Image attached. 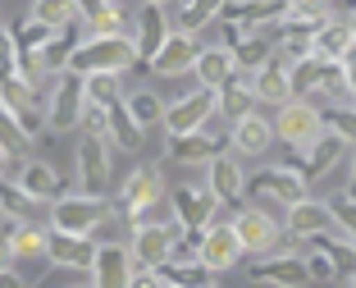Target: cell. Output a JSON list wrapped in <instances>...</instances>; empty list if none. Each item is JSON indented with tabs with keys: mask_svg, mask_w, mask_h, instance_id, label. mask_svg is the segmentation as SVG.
I'll use <instances>...</instances> for the list:
<instances>
[{
	"mask_svg": "<svg viewBox=\"0 0 356 288\" xmlns=\"http://www.w3.org/2000/svg\"><path fill=\"white\" fill-rule=\"evenodd\" d=\"M302 197H311V183H306L293 165H265V170L247 174V202L270 211V215H279V220H283V211L297 206Z\"/></svg>",
	"mask_w": 356,
	"mask_h": 288,
	"instance_id": "obj_1",
	"label": "cell"
},
{
	"mask_svg": "<svg viewBox=\"0 0 356 288\" xmlns=\"http://www.w3.org/2000/svg\"><path fill=\"white\" fill-rule=\"evenodd\" d=\"M137 64V51H133V37H83V42L69 51L64 69L78 78L87 74H124Z\"/></svg>",
	"mask_w": 356,
	"mask_h": 288,
	"instance_id": "obj_2",
	"label": "cell"
},
{
	"mask_svg": "<svg viewBox=\"0 0 356 288\" xmlns=\"http://www.w3.org/2000/svg\"><path fill=\"white\" fill-rule=\"evenodd\" d=\"M274 142H283L288 151H306L320 133H325V110L311 106V101H283L279 110H274Z\"/></svg>",
	"mask_w": 356,
	"mask_h": 288,
	"instance_id": "obj_3",
	"label": "cell"
},
{
	"mask_svg": "<svg viewBox=\"0 0 356 288\" xmlns=\"http://www.w3.org/2000/svg\"><path fill=\"white\" fill-rule=\"evenodd\" d=\"M233 234H238V243H242V252L247 256H265V252H279L283 247V220L279 215H270V211H261V206H252V202H242L238 211H233ZM297 247V243H293Z\"/></svg>",
	"mask_w": 356,
	"mask_h": 288,
	"instance_id": "obj_4",
	"label": "cell"
},
{
	"mask_svg": "<svg viewBox=\"0 0 356 288\" xmlns=\"http://www.w3.org/2000/svg\"><path fill=\"white\" fill-rule=\"evenodd\" d=\"M247 279L261 288H311V275H306L297 247H279V252L256 256L252 266H247Z\"/></svg>",
	"mask_w": 356,
	"mask_h": 288,
	"instance_id": "obj_5",
	"label": "cell"
},
{
	"mask_svg": "<svg viewBox=\"0 0 356 288\" xmlns=\"http://www.w3.org/2000/svg\"><path fill=\"white\" fill-rule=\"evenodd\" d=\"M165 197H169V192H165V179H160L156 165H137V170L119 183L115 206H119V215H128L133 224H142V220H147V211L156 202H165Z\"/></svg>",
	"mask_w": 356,
	"mask_h": 288,
	"instance_id": "obj_6",
	"label": "cell"
},
{
	"mask_svg": "<svg viewBox=\"0 0 356 288\" xmlns=\"http://www.w3.org/2000/svg\"><path fill=\"white\" fill-rule=\"evenodd\" d=\"M105 220H110V202H105V197H92V192H78V197H55L51 224L60 229V234H83V238H92Z\"/></svg>",
	"mask_w": 356,
	"mask_h": 288,
	"instance_id": "obj_7",
	"label": "cell"
},
{
	"mask_svg": "<svg viewBox=\"0 0 356 288\" xmlns=\"http://www.w3.org/2000/svg\"><path fill=\"white\" fill-rule=\"evenodd\" d=\"M169 206H174V220L183 229H206V224H215L224 215V206L215 202V192L206 183H178L169 192Z\"/></svg>",
	"mask_w": 356,
	"mask_h": 288,
	"instance_id": "obj_8",
	"label": "cell"
},
{
	"mask_svg": "<svg viewBox=\"0 0 356 288\" xmlns=\"http://www.w3.org/2000/svg\"><path fill=\"white\" fill-rule=\"evenodd\" d=\"M206 188L215 192V202L224 211H238L247 202V170H242V160L233 151H220L215 160H206Z\"/></svg>",
	"mask_w": 356,
	"mask_h": 288,
	"instance_id": "obj_9",
	"label": "cell"
},
{
	"mask_svg": "<svg viewBox=\"0 0 356 288\" xmlns=\"http://www.w3.org/2000/svg\"><path fill=\"white\" fill-rule=\"evenodd\" d=\"M210 119H215V92H210V87H197V92L169 101L165 115H160V124H165L169 138H178V133H197V128H206Z\"/></svg>",
	"mask_w": 356,
	"mask_h": 288,
	"instance_id": "obj_10",
	"label": "cell"
},
{
	"mask_svg": "<svg viewBox=\"0 0 356 288\" xmlns=\"http://www.w3.org/2000/svg\"><path fill=\"white\" fill-rule=\"evenodd\" d=\"M242 256H247V252H242V243H238V234H233L229 220H215V224H206V229H201V252H197V261L210 270V275L233 270Z\"/></svg>",
	"mask_w": 356,
	"mask_h": 288,
	"instance_id": "obj_11",
	"label": "cell"
},
{
	"mask_svg": "<svg viewBox=\"0 0 356 288\" xmlns=\"http://www.w3.org/2000/svg\"><path fill=\"white\" fill-rule=\"evenodd\" d=\"M220 151H229V128L215 133V119H210L206 128H197V133L169 138V156H174L178 165H201V170H206V160H215Z\"/></svg>",
	"mask_w": 356,
	"mask_h": 288,
	"instance_id": "obj_12",
	"label": "cell"
},
{
	"mask_svg": "<svg viewBox=\"0 0 356 288\" xmlns=\"http://www.w3.org/2000/svg\"><path fill=\"white\" fill-rule=\"evenodd\" d=\"M178 229H183L178 220H169V224H133V243H128L133 266H142V270L165 266L169 261V243H174Z\"/></svg>",
	"mask_w": 356,
	"mask_h": 288,
	"instance_id": "obj_13",
	"label": "cell"
},
{
	"mask_svg": "<svg viewBox=\"0 0 356 288\" xmlns=\"http://www.w3.org/2000/svg\"><path fill=\"white\" fill-rule=\"evenodd\" d=\"M270 147H274V124L261 110H252V115H242L229 124V151L238 160H261V156H270Z\"/></svg>",
	"mask_w": 356,
	"mask_h": 288,
	"instance_id": "obj_14",
	"label": "cell"
},
{
	"mask_svg": "<svg viewBox=\"0 0 356 288\" xmlns=\"http://www.w3.org/2000/svg\"><path fill=\"white\" fill-rule=\"evenodd\" d=\"M334 211L329 202H315V197H302L297 206L283 211V234L293 238V243H306V238H320V234H334Z\"/></svg>",
	"mask_w": 356,
	"mask_h": 288,
	"instance_id": "obj_15",
	"label": "cell"
},
{
	"mask_svg": "<svg viewBox=\"0 0 356 288\" xmlns=\"http://www.w3.org/2000/svg\"><path fill=\"white\" fill-rule=\"evenodd\" d=\"M83 110H87V96H83V78L64 69L55 78V92H51V106H46V124L51 128H78L83 124Z\"/></svg>",
	"mask_w": 356,
	"mask_h": 288,
	"instance_id": "obj_16",
	"label": "cell"
},
{
	"mask_svg": "<svg viewBox=\"0 0 356 288\" xmlns=\"http://www.w3.org/2000/svg\"><path fill=\"white\" fill-rule=\"evenodd\" d=\"M78 179H83V188L92 192V197H105V192H110L115 170H110V142H105L101 133H87L83 147H78Z\"/></svg>",
	"mask_w": 356,
	"mask_h": 288,
	"instance_id": "obj_17",
	"label": "cell"
},
{
	"mask_svg": "<svg viewBox=\"0 0 356 288\" xmlns=\"http://www.w3.org/2000/svg\"><path fill=\"white\" fill-rule=\"evenodd\" d=\"M197 37L192 32H169L165 42H160V51L147 60V69L156 78H183V74H192V60H197Z\"/></svg>",
	"mask_w": 356,
	"mask_h": 288,
	"instance_id": "obj_18",
	"label": "cell"
},
{
	"mask_svg": "<svg viewBox=\"0 0 356 288\" xmlns=\"http://www.w3.org/2000/svg\"><path fill=\"white\" fill-rule=\"evenodd\" d=\"M133 256H128L124 243H101L92 256V288H128V275H133Z\"/></svg>",
	"mask_w": 356,
	"mask_h": 288,
	"instance_id": "obj_19",
	"label": "cell"
},
{
	"mask_svg": "<svg viewBox=\"0 0 356 288\" xmlns=\"http://www.w3.org/2000/svg\"><path fill=\"white\" fill-rule=\"evenodd\" d=\"M169 32H174V28H169L165 10H160L156 0H147L142 14H137V23H133V32H128V37H133V51H137V64H147L151 55L160 51V42H165Z\"/></svg>",
	"mask_w": 356,
	"mask_h": 288,
	"instance_id": "obj_20",
	"label": "cell"
},
{
	"mask_svg": "<svg viewBox=\"0 0 356 288\" xmlns=\"http://www.w3.org/2000/svg\"><path fill=\"white\" fill-rule=\"evenodd\" d=\"M256 110V96H252V78L242 74H233V78H224L220 87H215V119L220 124H233V119H242V115H252Z\"/></svg>",
	"mask_w": 356,
	"mask_h": 288,
	"instance_id": "obj_21",
	"label": "cell"
},
{
	"mask_svg": "<svg viewBox=\"0 0 356 288\" xmlns=\"http://www.w3.org/2000/svg\"><path fill=\"white\" fill-rule=\"evenodd\" d=\"M252 96H256V106H274L279 110L283 101H293V83H288V64L279 60H265L261 69H252Z\"/></svg>",
	"mask_w": 356,
	"mask_h": 288,
	"instance_id": "obj_22",
	"label": "cell"
},
{
	"mask_svg": "<svg viewBox=\"0 0 356 288\" xmlns=\"http://www.w3.org/2000/svg\"><path fill=\"white\" fill-rule=\"evenodd\" d=\"M352 32H347V19L343 14H329V19H320V28L311 32V55L315 60H329V64H338L347 51H352Z\"/></svg>",
	"mask_w": 356,
	"mask_h": 288,
	"instance_id": "obj_23",
	"label": "cell"
},
{
	"mask_svg": "<svg viewBox=\"0 0 356 288\" xmlns=\"http://www.w3.org/2000/svg\"><path fill=\"white\" fill-rule=\"evenodd\" d=\"M46 256H51L55 266H69V270H92V256H96V243L83 234H60L51 229L46 238Z\"/></svg>",
	"mask_w": 356,
	"mask_h": 288,
	"instance_id": "obj_24",
	"label": "cell"
},
{
	"mask_svg": "<svg viewBox=\"0 0 356 288\" xmlns=\"http://www.w3.org/2000/svg\"><path fill=\"white\" fill-rule=\"evenodd\" d=\"M192 74H197V83H201V87H210V92H215L224 78L238 74V64H233V51H229V46H201L197 60H192Z\"/></svg>",
	"mask_w": 356,
	"mask_h": 288,
	"instance_id": "obj_25",
	"label": "cell"
},
{
	"mask_svg": "<svg viewBox=\"0 0 356 288\" xmlns=\"http://www.w3.org/2000/svg\"><path fill=\"white\" fill-rule=\"evenodd\" d=\"M229 51H233V64H238L242 74H252V69H261L265 60H274V28L247 32V37H238Z\"/></svg>",
	"mask_w": 356,
	"mask_h": 288,
	"instance_id": "obj_26",
	"label": "cell"
},
{
	"mask_svg": "<svg viewBox=\"0 0 356 288\" xmlns=\"http://www.w3.org/2000/svg\"><path fill=\"white\" fill-rule=\"evenodd\" d=\"M306 247H320V252L329 256V266H334L338 279H352L356 275V243L347 234H320V238H306Z\"/></svg>",
	"mask_w": 356,
	"mask_h": 288,
	"instance_id": "obj_27",
	"label": "cell"
},
{
	"mask_svg": "<svg viewBox=\"0 0 356 288\" xmlns=\"http://www.w3.org/2000/svg\"><path fill=\"white\" fill-rule=\"evenodd\" d=\"M105 142H110V147H124V151H137V147H142V128L128 119L124 96H119L115 106H105Z\"/></svg>",
	"mask_w": 356,
	"mask_h": 288,
	"instance_id": "obj_28",
	"label": "cell"
},
{
	"mask_svg": "<svg viewBox=\"0 0 356 288\" xmlns=\"http://www.w3.org/2000/svg\"><path fill=\"white\" fill-rule=\"evenodd\" d=\"M19 192L28 197V202H55L60 197V174L51 170V165H23V174H19Z\"/></svg>",
	"mask_w": 356,
	"mask_h": 288,
	"instance_id": "obj_29",
	"label": "cell"
},
{
	"mask_svg": "<svg viewBox=\"0 0 356 288\" xmlns=\"http://www.w3.org/2000/svg\"><path fill=\"white\" fill-rule=\"evenodd\" d=\"M156 275L165 279V284H178V288H206V284H215V275H210L201 261H165V266H156Z\"/></svg>",
	"mask_w": 356,
	"mask_h": 288,
	"instance_id": "obj_30",
	"label": "cell"
},
{
	"mask_svg": "<svg viewBox=\"0 0 356 288\" xmlns=\"http://www.w3.org/2000/svg\"><path fill=\"white\" fill-rule=\"evenodd\" d=\"M124 110H128V119H133V124L147 133V128L160 124V115H165V101H160L156 92H128V96H124Z\"/></svg>",
	"mask_w": 356,
	"mask_h": 288,
	"instance_id": "obj_31",
	"label": "cell"
},
{
	"mask_svg": "<svg viewBox=\"0 0 356 288\" xmlns=\"http://www.w3.org/2000/svg\"><path fill=\"white\" fill-rule=\"evenodd\" d=\"M83 96H87V106H96V110L115 106L119 96H124L119 74H87V78H83Z\"/></svg>",
	"mask_w": 356,
	"mask_h": 288,
	"instance_id": "obj_32",
	"label": "cell"
},
{
	"mask_svg": "<svg viewBox=\"0 0 356 288\" xmlns=\"http://www.w3.org/2000/svg\"><path fill=\"white\" fill-rule=\"evenodd\" d=\"M74 19H78L74 0H37V5H32V23H42V28H51V32L69 28Z\"/></svg>",
	"mask_w": 356,
	"mask_h": 288,
	"instance_id": "obj_33",
	"label": "cell"
},
{
	"mask_svg": "<svg viewBox=\"0 0 356 288\" xmlns=\"http://www.w3.org/2000/svg\"><path fill=\"white\" fill-rule=\"evenodd\" d=\"M46 238H51V234H42V229H32V224L14 229V234H10L14 261H37V256H46Z\"/></svg>",
	"mask_w": 356,
	"mask_h": 288,
	"instance_id": "obj_34",
	"label": "cell"
},
{
	"mask_svg": "<svg viewBox=\"0 0 356 288\" xmlns=\"http://www.w3.org/2000/svg\"><path fill=\"white\" fill-rule=\"evenodd\" d=\"M325 128L338 133L347 147H356V106H329L325 110Z\"/></svg>",
	"mask_w": 356,
	"mask_h": 288,
	"instance_id": "obj_35",
	"label": "cell"
},
{
	"mask_svg": "<svg viewBox=\"0 0 356 288\" xmlns=\"http://www.w3.org/2000/svg\"><path fill=\"white\" fill-rule=\"evenodd\" d=\"M28 142V133H23V124L10 115V110L0 106V156H14V151Z\"/></svg>",
	"mask_w": 356,
	"mask_h": 288,
	"instance_id": "obj_36",
	"label": "cell"
},
{
	"mask_svg": "<svg viewBox=\"0 0 356 288\" xmlns=\"http://www.w3.org/2000/svg\"><path fill=\"white\" fill-rule=\"evenodd\" d=\"M329 211H334V224H338V234H347L356 243V202L347 197V192H338L334 202H329Z\"/></svg>",
	"mask_w": 356,
	"mask_h": 288,
	"instance_id": "obj_37",
	"label": "cell"
},
{
	"mask_svg": "<svg viewBox=\"0 0 356 288\" xmlns=\"http://www.w3.org/2000/svg\"><path fill=\"white\" fill-rule=\"evenodd\" d=\"M334 14V0H288V14L283 19H311V23H320V19H329Z\"/></svg>",
	"mask_w": 356,
	"mask_h": 288,
	"instance_id": "obj_38",
	"label": "cell"
},
{
	"mask_svg": "<svg viewBox=\"0 0 356 288\" xmlns=\"http://www.w3.org/2000/svg\"><path fill=\"white\" fill-rule=\"evenodd\" d=\"M128 288H165V279H160L156 270H142V266H137L133 275H128Z\"/></svg>",
	"mask_w": 356,
	"mask_h": 288,
	"instance_id": "obj_39",
	"label": "cell"
},
{
	"mask_svg": "<svg viewBox=\"0 0 356 288\" xmlns=\"http://www.w3.org/2000/svg\"><path fill=\"white\" fill-rule=\"evenodd\" d=\"M338 64H343V78H347V96H352V106H356V46H352V51H347V55H343V60H338Z\"/></svg>",
	"mask_w": 356,
	"mask_h": 288,
	"instance_id": "obj_40",
	"label": "cell"
},
{
	"mask_svg": "<svg viewBox=\"0 0 356 288\" xmlns=\"http://www.w3.org/2000/svg\"><path fill=\"white\" fill-rule=\"evenodd\" d=\"M14 266V247H10V234H0V270Z\"/></svg>",
	"mask_w": 356,
	"mask_h": 288,
	"instance_id": "obj_41",
	"label": "cell"
},
{
	"mask_svg": "<svg viewBox=\"0 0 356 288\" xmlns=\"http://www.w3.org/2000/svg\"><path fill=\"white\" fill-rule=\"evenodd\" d=\"M347 197L356 202V147H352V156H347Z\"/></svg>",
	"mask_w": 356,
	"mask_h": 288,
	"instance_id": "obj_42",
	"label": "cell"
},
{
	"mask_svg": "<svg viewBox=\"0 0 356 288\" xmlns=\"http://www.w3.org/2000/svg\"><path fill=\"white\" fill-rule=\"evenodd\" d=\"M0 64H5V69L14 64V42H10V32H0Z\"/></svg>",
	"mask_w": 356,
	"mask_h": 288,
	"instance_id": "obj_43",
	"label": "cell"
},
{
	"mask_svg": "<svg viewBox=\"0 0 356 288\" xmlns=\"http://www.w3.org/2000/svg\"><path fill=\"white\" fill-rule=\"evenodd\" d=\"M0 288H23V284H19V279L10 275V270H0Z\"/></svg>",
	"mask_w": 356,
	"mask_h": 288,
	"instance_id": "obj_44",
	"label": "cell"
},
{
	"mask_svg": "<svg viewBox=\"0 0 356 288\" xmlns=\"http://www.w3.org/2000/svg\"><path fill=\"white\" fill-rule=\"evenodd\" d=\"M343 19H347V32H352V42H356V10H347Z\"/></svg>",
	"mask_w": 356,
	"mask_h": 288,
	"instance_id": "obj_45",
	"label": "cell"
},
{
	"mask_svg": "<svg viewBox=\"0 0 356 288\" xmlns=\"http://www.w3.org/2000/svg\"><path fill=\"white\" fill-rule=\"evenodd\" d=\"M347 284H352V288H356V275H352V279H347Z\"/></svg>",
	"mask_w": 356,
	"mask_h": 288,
	"instance_id": "obj_46",
	"label": "cell"
},
{
	"mask_svg": "<svg viewBox=\"0 0 356 288\" xmlns=\"http://www.w3.org/2000/svg\"><path fill=\"white\" fill-rule=\"evenodd\" d=\"M165 288H178V284H165Z\"/></svg>",
	"mask_w": 356,
	"mask_h": 288,
	"instance_id": "obj_47",
	"label": "cell"
},
{
	"mask_svg": "<svg viewBox=\"0 0 356 288\" xmlns=\"http://www.w3.org/2000/svg\"><path fill=\"white\" fill-rule=\"evenodd\" d=\"M206 288H215V284H206Z\"/></svg>",
	"mask_w": 356,
	"mask_h": 288,
	"instance_id": "obj_48",
	"label": "cell"
},
{
	"mask_svg": "<svg viewBox=\"0 0 356 288\" xmlns=\"http://www.w3.org/2000/svg\"><path fill=\"white\" fill-rule=\"evenodd\" d=\"M0 160H5V156H0Z\"/></svg>",
	"mask_w": 356,
	"mask_h": 288,
	"instance_id": "obj_49",
	"label": "cell"
}]
</instances>
